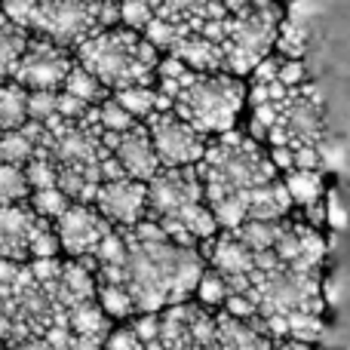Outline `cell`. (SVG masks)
<instances>
[{
  "mask_svg": "<svg viewBox=\"0 0 350 350\" xmlns=\"http://www.w3.org/2000/svg\"><path fill=\"white\" fill-rule=\"evenodd\" d=\"M160 59H163L160 49L142 31H133L126 25L98 31L74 49V62L83 65L111 92L126 86H151Z\"/></svg>",
  "mask_w": 350,
  "mask_h": 350,
  "instance_id": "obj_1",
  "label": "cell"
},
{
  "mask_svg": "<svg viewBox=\"0 0 350 350\" xmlns=\"http://www.w3.org/2000/svg\"><path fill=\"white\" fill-rule=\"evenodd\" d=\"M0 10L28 34L68 49L120 22L117 0H0Z\"/></svg>",
  "mask_w": 350,
  "mask_h": 350,
  "instance_id": "obj_2",
  "label": "cell"
},
{
  "mask_svg": "<svg viewBox=\"0 0 350 350\" xmlns=\"http://www.w3.org/2000/svg\"><path fill=\"white\" fill-rule=\"evenodd\" d=\"M197 175L203 181V193L209 203V200L228 197V193H246L258 185L277 181L280 170L252 135L228 129V133L209 139L203 160L197 163Z\"/></svg>",
  "mask_w": 350,
  "mask_h": 350,
  "instance_id": "obj_3",
  "label": "cell"
},
{
  "mask_svg": "<svg viewBox=\"0 0 350 350\" xmlns=\"http://www.w3.org/2000/svg\"><path fill=\"white\" fill-rule=\"evenodd\" d=\"M246 102V83L234 74L191 71L172 96V111L187 120L200 135H221L234 129L237 114Z\"/></svg>",
  "mask_w": 350,
  "mask_h": 350,
  "instance_id": "obj_4",
  "label": "cell"
},
{
  "mask_svg": "<svg viewBox=\"0 0 350 350\" xmlns=\"http://www.w3.org/2000/svg\"><path fill=\"white\" fill-rule=\"evenodd\" d=\"M277 117L267 129V145H289L292 151L304 145L320 148L326 142V123H323V96L314 83L292 86L280 102H273Z\"/></svg>",
  "mask_w": 350,
  "mask_h": 350,
  "instance_id": "obj_5",
  "label": "cell"
},
{
  "mask_svg": "<svg viewBox=\"0 0 350 350\" xmlns=\"http://www.w3.org/2000/svg\"><path fill=\"white\" fill-rule=\"evenodd\" d=\"M283 22V12L277 3L265 10H252L246 16H230V34L224 40V71L234 77H246L265 55H271L277 28Z\"/></svg>",
  "mask_w": 350,
  "mask_h": 350,
  "instance_id": "obj_6",
  "label": "cell"
},
{
  "mask_svg": "<svg viewBox=\"0 0 350 350\" xmlns=\"http://www.w3.org/2000/svg\"><path fill=\"white\" fill-rule=\"evenodd\" d=\"M151 133L154 151L163 170H178V166H197L206 154L209 139L200 135L187 120H181L175 111H154L148 120H142Z\"/></svg>",
  "mask_w": 350,
  "mask_h": 350,
  "instance_id": "obj_7",
  "label": "cell"
},
{
  "mask_svg": "<svg viewBox=\"0 0 350 350\" xmlns=\"http://www.w3.org/2000/svg\"><path fill=\"white\" fill-rule=\"evenodd\" d=\"M71 68H74V49L59 46V43L46 40V37L31 34L12 80H18L28 92H34V90L59 92L65 86V77Z\"/></svg>",
  "mask_w": 350,
  "mask_h": 350,
  "instance_id": "obj_8",
  "label": "cell"
},
{
  "mask_svg": "<svg viewBox=\"0 0 350 350\" xmlns=\"http://www.w3.org/2000/svg\"><path fill=\"white\" fill-rule=\"evenodd\" d=\"M193 203H206L203 181L197 166H178V170H160L148 181V218H175Z\"/></svg>",
  "mask_w": 350,
  "mask_h": 350,
  "instance_id": "obj_9",
  "label": "cell"
},
{
  "mask_svg": "<svg viewBox=\"0 0 350 350\" xmlns=\"http://www.w3.org/2000/svg\"><path fill=\"white\" fill-rule=\"evenodd\" d=\"M59 246L71 258H83L98 249V243L114 230V224L102 215L92 203H71L59 218L53 221Z\"/></svg>",
  "mask_w": 350,
  "mask_h": 350,
  "instance_id": "obj_10",
  "label": "cell"
},
{
  "mask_svg": "<svg viewBox=\"0 0 350 350\" xmlns=\"http://www.w3.org/2000/svg\"><path fill=\"white\" fill-rule=\"evenodd\" d=\"M98 212L114 228H135L142 218H148V185L135 178L102 181L92 200Z\"/></svg>",
  "mask_w": 350,
  "mask_h": 350,
  "instance_id": "obj_11",
  "label": "cell"
},
{
  "mask_svg": "<svg viewBox=\"0 0 350 350\" xmlns=\"http://www.w3.org/2000/svg\"><path fill=\"white\" fill-rule=\"evenodd\" d=\"M277 258L283 265H289L292 271L304 273H320V265L326 258V240L314 224H295L286 218L283 234H280L277 246H273Z\"/></svg>",
  "mask_w": 350,
  "mask_h": 350,
  "instance_id": "obj_12",
  "label": "cell"
},
{
  "mask_svg": "<svg viewBox=\"0 0 350 350\" xmlns=\"http://www.w3.org/2000/svg\"><path fill=\"white\" fill-rule=\"evenodd\" d=\"M46 224L28 203L0 206V258L3 261H31V240Z\"/></svg>",
  "mask_w": 350,
  "mask_h": 350,
  "instance_id": "obj_13",
  "label": "cell"
},
{
  "mask_svg": "<svg viewBox=\"0 0 350 350\" xmlns=\"http://www.w3.org/2000/svg\"><path fill=\"white\" fill-rule=\"evenodd\" d=\"M114 157L129 178L145 181V185L163 170L157 160V151H154L151 133H148V126L142 120H135L133 129L120 133V142H117V148H114Z\"/></svg>",
  "mask_w": 350,
  "mask_h": 350,
  "instance_id": "obj_14",
  "label": "cell"
},
{
  "mask_svg": "<svg viewBox=\"0 0 350 350\" xmlns=\"http://www.w3.org/2000/svg\"><path fill=\"white\" fill-rule=\"evenodd\" d=\"M166 55H175V59H181L187 68L203 71V74H221L224 65H228L221 43L209 40V37L197 34V31H178V37H175L172 46L166 49Z\"/></svg>",
  "mask_w": 350,
  "mask_h": 350,
  "instance_id": "obj_15",
  "label": "cell"
},
{
  "mask_svg": "<svg viewBox=\"0 0 350 350\" xmlns=\"http://www.w3.org/2000/svg\"><path fill=\"white\" fill-rule=\"evenodd\" d=\"M243 200H246V218H252V221H280L292 209L289 187L283 178L252 187L243 193Z\"/></svg>",
  "mask_w": 350,
  "mask_h": 350,
  "instance_id": "obj_16",
  "label": "cell"
},
{
  "mask_svg": "<svg viewBox=\"0 0 350 350\" xmlns=\"http://www.w3.org/2000/svg\"><path fill=\"white\" fill-rule=\"evenodd\" d=\"M28 31L18 28L3 10H0V83L12 80L18 68V59H22L25 46H28Z\"/></svg>",
  "mask_w": 350,
  "mask_h": 350,
  "instance_id": "obj_17",
  "label": "cell"
},
{
  "mask_svg": "<svg viewBox=\"0 0 350 350\" xmlns=\"http://www.w3.org/2000/svg\"><path fill=\"white\" fill-rule=\"evenodd\" d=\"M28 123V90L18 80L0 83V133L22 129Z\"/></svg>",
  "mask_w": 350,
  "mask_h": 350,
  "instance_id": "obj_18",
  "label": "cell"
},
{
  "mask_svg": "<svg viewBox=\"0 0 350 350\" xmlns=\"http://www.w3.org/2000/svg\"><path fill=\"white\" fill-rule=\"evenodd\" d=\"M68 326L74 335H86V338H108L111 335V317L98 308V301H80L77 308L68 310Z\"/></svg>",
  "mask_w": 350,
  "mask_h": 350,
  "instance_id": "obj_19",
  "label": "cell"
},
{
  "mask_svg": "<svg viewBox=\"0 0 350 350\" xmlns=\"http://www.w3.org/2000/svg\"><path fill=\"white\" fill-rule=\"evenodd\" d=\"M283 221L286 218H280V221H252V218H246V221L237 230H230V234L246 249H252V252H265V249L277 246L280 234H283Z\"/></svg>",
  "mask_w": 350,
  "mask_h": 350,
  "instance_id": "obj_20",
  "label": "cell"
},
{
  "mask_svg": "<svg viewBox=\"0 0 350 350\" xmlns=\"http://www.w3.org/2000/svg\"><path fill=\"white\" fill-rule=\"evenodd\" d=\"M62 90H65L68 96H74V98H80V102H86V105H102L105 98H111V90H108V86H102L90 71H86L83 65H77V62H74V68L68 71L65 86H62Z\"/></svg>",
  "mask_w": 350,
  "mask_h": 350,
  "instance_id": "obj_21",
  "label": "cell"
},
{
  "mask_svg": "<svg viewBox=\"0 0 350 350\" xmlns=\"http://www.w3.org/2000/svg\"><path fill=\"white\" fill-rule=\"evenodd\" d=\"M286 187H289V197L292 203L298 206H314V203H323V175L317 170H292L286 172Z\"/></svg>",
  "mask_w": 350,
  "mask_h": 350,
  "instance_id": "obj_22",
  "label": "cell"
},
{
  "mask_svg": "<svg viewBox=\"0 0 350 350\" xmlns=\"http://www.w3.org/2000/svg\"><path fill=\"white\" fill-rule=\"evenodd\" d=\"M96 301L111 320H126V317L135 314L133 295L120 283H96Z\"/></svg>",
  "mask_w": 350,
  "mask_h": 350,
  "instance_id": "obj_23",
  "label": "cell"
},
{
  "mask_svg": "<svg viewBox=\"0 0 350 350\" xmlns=\"http://www.w3.org/2000/svg\"><path fill=\"white\" fill-rule=\"evenodd\" d=\"M135 120H148V117L157 111V102H160V92L157 86H126V90H117L111 92Z\"/></svg>",
  "mask_w": 350,
  "mask_h": 350,
  "instance_id": "obj_24",
  "label": "cell"
},
{
  "mask_svg": "<svg viewBox=\"0 0 350 350\" xmlns=\"http://www.w3.org/2000/svg\"><path fill=\"white\" fill-rule=\"evenodd\" d=\"M28 197H31V185H28V178H25L22 166L0 163V206L28 203Z\"/></svg>",
  "mask_w": 350,
  "mask_h": 350,
  "instance_id": "obj_25",
  "label": "cell"
},
{
  "mask_svg": "<svg viewBox=\"0 0 350 350\" xmlns=\"http://www.w3.org/2000/svg\"><path fill=\"white\" fill-rule=\"evenodd\" d=\"M34 142L22 133V129H10V133H0V163L6 166H25L34 157Z\"/></svg>",
  "mask_w": 350,
  "mask_h": 350,
  "instance_id": "obj_26",
  "label": "cell"
},
{
  "mask_svg": "<svg viewBox=\"0 0 350 350\" xmlns=\"http://www.w3.org/2000/svg\"><path fill=\"white\" fill-rule=\"evenodd\" d=\"M71 203H74V200L68 197L62 187H43V191H31V197H28V206L40 218H46V221H55V218H59Z\"/></svg>",
  "mask_w": 350,
  "mask_h": 350,
  "instance_id": "obj_27",
  "label": "cell"
},
{
  "mask_svg": "<svg viewBox=\"0 0 350 350\" xmlns=\"http://www.w3.org/2000/svg\"><path fill=\"white\" fill-rule=\"evenodd\" d=\"M304 46H308V37H304V28L295 22H280L277 28V40H273V49H277L283 59H301Z\"/></svg>",
  "mask_w": 350,
  "mask_h": 350,
  "instance_id": "obj_28",
  "label": "cell"
},
{
  "mask_svg": "<svg viewBox=\"0 0 350 350\" xmlns=\"http://www.w3.org/2000/svg\"><path fill=\"white\" fill-rule=\"evenodd\" d=\"M98 120H102V126L108 129V133H126V129L135 126V117L129 114L114 96L98 105Z\"/></svg>",
  "mask_w": 350,
  "mask_h": 350,
  "instance_id": "obj_29",
  "label": "cell"
},
{
  "mask_svg": "<svg viewBox=\"0 0 350 350\" xmlns=\"http://www.w3.org/2000/svg\"><path fill=\"white\" fill-rule=\"evenodd\" d=\"M193 295H197V301L203 304V308H215V304H224V298H228V283H224L221 273H215L209 267V271L200 277Z\"/></svg>",
  "mask_w": 350,
  "mask_h": 350,
  "instance_id": "obj_30",
  "label": "cell"
},
{
  "mask_svg": "<svg viewBox=\"0 0 350 350\" xmlns=\"http://www.w3.org/2000/svg\"><path fill=\"white\" fill-rule=\"evenodd\" d=\"M25 170V178H28L31 191H43V187H59V175H55V166L49 163L46 157L34 154L28 163L22 166Z\"/></svg>",
  "mask_w": 350,
  "mask_h": 350,
  "instance_id": "obj_31",
  "label": "cell"
},
{
  "mask_svg": "<svg viewBox=\"0 0 350 350\" xmlns=\"http://www.w3.org/2000/svg\"><path fill=\"white\" fill-rule=\"evenodd\" d=\"M117 10H120V22L133 31H145L148 22L154 18V10L148 0H117Z\"/></svg>",
  "mask_w": 350,
  "mask_h": 350,
  "instance_id": "obj_32",
  "label": "cell"
},
{
  "mask_svg": "<svg viewBox=\"0 0 350 350\" xmlns=\"http://www.w3.org/2000/svg\"><path fill=\"white\" fill-rule=\"evenodd\" d=\"M55 108H59V92H53V90L28 92V120L46 123L49 117H55Z\"/></svg>",
  "mask_w": 350,
  "mask_h": 350,
  "instance_id": "obj_33",
  "label": "cell"
},
{
  "mask_svg": "<svg viewBox=\"0 0 350 350\" xmlns=\"http://www.w3.org/2000/svg\"><path fill=\"white\" fill-rule=\"evenodd\" d=\"M142 34H145L148 40H151L154 46L160 49V53H166V49L172 46V40H175V37H178V28H175V25H170V22H166V18L154 16L151 22H148V28L142 31Z\"/></svg>",
  "mask_w": 350,
  "mask_h": 350,
  "instance_id": "obj_34",
  "label": "cell"
},
{
  "mask_svg": "<svg viewBox=\"0 0 350 350\" xmlns=\"http://www.w3.org/2000/svg\"><path fill=\"white\" fill-rule=\"evenodd\" d=\"M129 326L135 329V335H139V341L145 347L160 341V314H139L135 323H129Z\"/></svg>",
  "mask_w": 350,
  "mask_h": 350,
  "instance_id": "obj_35",
  "label": "cell"
},
{
  "mask_svg": "<svg viewBox=\"0 0 350 350\" xmlns=\"http://www.w3.org/2000/svg\"><path fill=\"white\" fill-rule=\"evenodd\" d=\"M102 350H145V345L139 341V335H135L133 326H120V329H114V332L105 338Z\"/></svg>",
  "mask_w": 350,
  "mask_h": 350,
  "instance_id": "obj_36",
  "label": "cell"
},
{
  "mask_svg": "<svg viewBox=\"0 0 350 350\" xmlns=\"http://www.w3.org/2000/svg\"><path fill=\"white\" fill-rule=\"evenodd\" d=\"M277 80L286 86V90L301 86V83H308V68H304L301 59H283V68H280V77Z\"/></svg>",
  "mask_w": 350,
  "mask_h": 350,
  "instance_id": "obj_37",
  "label": "cell"
},
{
  "mask_svg": "<svg viewBox=\"0 0 350 350\" xmlns=\"http://www.w3.org/2000/svg\"><path fill=\"white\" fill-rule=\"evenodd\" d=\"M280 68H283V59H280V55H265V59L252 68L249 80H252V83H273V80L280 77Z\"/></svg>",
  "mask_w": 350,
  "mask_h": 350,
  "instance_id": "obj_38",
  "label": "cell"
},
{
  "mask_svg": "<svg viewBox=\"0 0 350 350\" xmlns=\"http://www.w3.org/2000/svg\"><path fill=\"white\" fill-rule=\"evenodd\" d=\"M90 108H92V105L80 102V98L68 96L65 90H59V108H55V114H59V117H65V120H80V117H83Z\"/></svg>",
  "mask_w": 350,
  "mask_h": 350,
  "instance_id": "obj_39",
  "label": "cell"
},
{
  "mask_svg": "<svg viewBox=\"0 0 350 350\" xmlns=\"http://www.w3.org/2000/svg\"><path fill=\"white\" fill-rule=\"evenodd\" d=\"M320 166H323L320 148H314V145L295 148V170H320Z\"/></svg>",
  "mask_w": 350,
  "mask_h": 350,
  "instance_id": "obj_40",
  "label": "cell"
},
{
  "mask_svg": "<svg viewBox=\"0 0 350 350\" xmlns=\"http://www.w3.org/2000/svg\"><path fill=\"white\" fill-rule=\"evenodd\" d=\"M267 157L273 160V166H277L280 172H292V170H295V151H292L289 145L271 148V151H267Z\"/></svg>",
  "mask_w": 350,
  "mask_h": 350,
  "instance_id": "obj_41",
  "label": "cell"
},
{
  "mask_svg": "<svg viewBox=\"0 0 350 350\" xmlns=\"http://www.w3.org/2000/svg\"><path fill=\"white\" fill-rule=\"evenodd\" d=\"M326 221L335 224V228H345V224H347V212H345V206H341L338 197L329 200V206H326Z\"/></svg>",
  "mask_w": 350,
  "mask_h": 350,
  "instance_id": "obj_42",
  "label": "cell"
},
{
  "mask_svg": "<svg viewBox=\"0 0 350 350\" xmlns=\"http://www.w3.org/2000/svg\"><path fill=\"white\" fill-rule=\"evenodd\" d=\"M105 347V338H86V335H74L68 350H102Z\"/></svg>",
  "mask_w": 350,
  "mask_h": 350,
  "instance_id": "obj_43",
  "label": "cell"
},
{
  "mask_svg": "<svg viewBox=\"0 0 350 350\" xmlns=\"http://www.w3.org/2000/svg\"><path fill=\"white\" fill-rule=\"evenodd\" d=\"M10 350H53L46 345L43 338H34V341H25V345H18V347H10Z\"/></svg>",
  "mask_w": 350,
  "mask_h": 350,
  "instance_id": "obj_44",
  "label": "cell"
},
{
  "mask_svg": "<svg viewBox=\"0 0 350 350\" xmlns=\"http://www.w3.org/2000/svg\"><path fill=\"white\" fill-rule=\"evenodd\" d=\"M273 350H310L308 345H304V341H295V338H286V341H280L277 347Z\"/></svg>",
  "mask_w": 350,
  "mask_h": 350,
  "instance_id": "obj_45",
  "label": "cell"
},
{
  "mask_svg": "<svg viewBox=\"0 0 350 350\" xmlns=\"http://www.w3.org/2000/svg\"><path fill=\"white\" fill-rule=\"evenodd\" d=\"M0 350H10V347H6V345H3V341H0Z\"/></svg>",
  "mask_w": 350,
  "mask_h": 350,
  "instance_id": "obj_46",
  "label": "cell"
}]
</instances>
